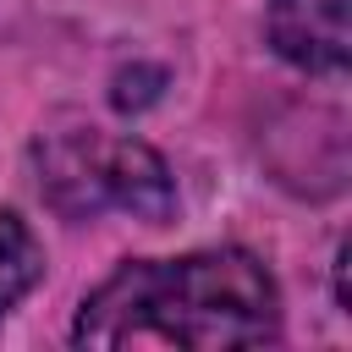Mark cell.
<instances>
[{
	"mask_svg": "<svg viewBox=\"0 0 352 352\" xmlns=\"http://www.w3.org/2000/svg\"><path fill=\"white\" fill-rule=\"evenodd\" d=\"M280 336V292L275 275L242 248H204L182 258H126L104 275L77 319V346H187V352H231L264 346Z\"/></svg>",
	"mask_w": 352,
	"mask_h": 352,
	"instance_id": "cell-1",
	"label": "cell"
},
{
	"mask_svg": "<svg viewBox=\"0 0 352 352\" xmlns=\"http://www.w3.org/2000/svg\"><path fill=\"white\" fill-rule=\"evenodd\" d=\"M38 280H44V248H38V236L28 231L22 214L0 209V319H6Z\"/></svg>",
	"mask_w": 352,
	"mask_h": 352,
	"instance_id": "cell-5",
	"label": "cell"
},
{
	"mask_svg": "<svg viewBox=\"0 0 352 352\" xmlns=\"http://www.w3.org/2000/svg\"><path fill=\"white\" fill-rule=\"evenodd\" d=\"M270 44L280 60L314 77H341L352 60V33H346V0H270Z\"/></svg>",
	"mask_w": 352,
	"mask_h": 352,
	"instance_id": "cell-2",
	"label": "cell"
},
{
	"mask_svg": "<svg viewBox=\"0 0 352 352\" xmlns=\"http://www.w3.org/2000/svg\"><path fill=\"white\" fill-rule=\"evenodd\" d=\"M346 264H352V242L336 248V308L341 314H352V275H346Z\"/></svg>",
	"mask_w": 352,
	"mask_h": 352,
	"instance_id": "cell-7",
	"label": "cell"
},
{
	"mask_svg": "<svg viewBox=\"0 0 352 352\" xmlns=\"http://www.w3.org/2000/svg\"><path fill=\"white\" fill-rule=\"evenodd\" d=\"M33 160H38V187L50 209H60L66 220H94L110 209L104 204V138L94 126L38 138Z\"/></svg>",
	"mask_w": 352,
	"mask_h": 352,
	"instance_id": "cell-3",
	"label": "cell"
},
{
	"mask_svg": "<svg viewBox=\"0 0 352 352\" xmlns=\"http://www.w3.org/2000/svg\"><path fill=\"white\" fill-rule=\"evenodd\" d=\"M104 204L126 209L143 226H165L176 214V182L160 148L143 138H104Z\"/></svg>",
	"mask_w": 352,
	"mask_h": 352,
	"instance_id": "cell-4",
	"label": "cell"
},
{
	"mask_svg": "<svg viewBox=\"0 0 352 352\" xmlns=\"http://www.w3.org/2000/svg\"><path fill=\"white\" fill-rule=\"evenodd\" d=\"M160 82H165L160 66H126V72H116L110 104H116V110H143V104L160 99Z\"/></svg>",
	"mask_w": 352,
	"mask_h": 352,
	"instance_id": "cell-6",
	"label": "cell"
}]
</instances>
